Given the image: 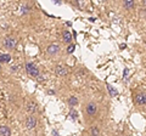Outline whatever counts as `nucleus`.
Masks as SVG:
<instances>
[{"label": "nucleus", "instance_id": "f257e3e1", "mask_svg": "<svg viewBox=\"0 0 146 136\" xmlns=\"http://www.w3.org/2000/svg\"><path fill=\"white\" fill-rule=\"evenodd\" d=\"M26 69H27V72H28V74L31 75V77H38L39 75V69L36 68V66L34 65V63H32V62H28L26 65Z\"/></svg>", "mask_w": 146, "mask_h": 136}, {"label": "nucleus", "instance_id": "f03ea898", "mask_svg": "<svg viewBox=\"0 0 146 136\" xmlns=\"http://www.w3.org/2000/svg\"><path fill=\"white\" fill-rule=\"evenodd\" d=\"M16 44H17V40L15 38H11V37L6 38L5 42H4V45H5L6 48H9V49H13L16 46Z\"/></svg>", "mask_w": 146, "mask_h": 136}, {"label": "nucleus", "instance_id": "7ed1b4c3", "mask_svg": "<svg viewBox=\"0 0 146 136\" xmlns=\"http://www.w3.org/2000/svg\"><path fill=\"white\" fill-rule=\"evenodd\" d=\"M135 101L138 105H146V92H141V94H138L135 96Z\"/></svg>", "mask_w": 146, "mask_h": 136}, {"label": "nucleus", "instance_id": "20e7f679", "mask_svg": "<svg viewBox=\"0 0 146 136\" xmlns=\"http://www.w3.org/2000/svg\"><path fill=\"white\" fill-rule=\"evenodd\" d=\"M58 50H60V46H58L57 44H50L46 49V51H48L49 55H56L58 52Z\"/></svg>", "mask_w": 146, "mask_h": 136}, {"label": "nucleus", "instance_id": "39448f33", "mask_svg": "<svg viewBox=\"0 0 146 136\" xmlns=\"http://www.w3.org/2000/svg\"><path fill=\"white\" fill-rule=\"evenodd\" d=\"M26 125H27V128H28V129H34L35 125H36V119L33 116L28 117V118H27V120H26Z\"/></svg>", "mask_w": 146, "mask_h": 136}, {"label": "nucleus", "instance_id": "423d86ee", "mask_svg": "<svg viewBox=\"0 0 146 136\" xmlns=\"http://www.w3.org/2000/svg\"><path fill=\"white\" fill-rule=\"evenodd\" d=\"M98 112V107L95 103H89L88 106H86V113H88L89 116H95Z\"/></svg>", "mask_w": 146, "mask_h": 136}, {"label": "nucleus", "instance_id": "0eeeda50", "mask_svg": "<svg viewBox=\"0 0 146 136\" xmlns=\"http://www.w3.org/2000/svg\"><path fill=\"white\" fill-rule=\"evenodd\" d=\"M0 135H1V136H10L11 135L10 128L6 126V125H1V126H0Z\"/></svg>", "mask_w": 146, "mask_h": 136}, {"label": "nucleus", "instance_id": "6e6552de", "mask_svg": "<svg viewBox=\"0 0 146 136\" xmlns=\"http://www.w3.org/2000/svg\"><path fill=\"white\" fill-rule=\"evenodd\" d=\"M55 72H56V74L61 75V77L67 74V69L63 66H56V68H55Z\"/></svg>", "mask_w": 146, "mask_h": 136}, {"label": "nucleus", "instance_id": "1a4fd4ad", "mask_svg": "<svg viewBox=\"0 0 146 136\" xmlns=\"http://www.w3.org/2000/svg\"><path fill=\"white\" fill-rule=\"evenodd\" d=\"M62 37H63V40H65L66 43H71V42H72V34H71L68 30H65V32H63Z\"/></svg>", "mask_w": 146, "mask_h": 136}, {"label": "nucleus", "instance_id": "9d476101", "mask_svg": "<svg viewBox=\"0 0 146 136\" xmlns=\"http://www.w3.org/2000/svg\"><path fill=\"white\" fill-rule=\"evenodd\" d=\"M11 56L9 53H0V62H10Z\"/></svg>", "mask_w": 146, "mask_h": 136}, {"label": "nucleus", "instance_id": "9b49d317", "mask_svg": "<svg viewBox=\"0 0 146 136\" xmlns=\"http://www.w3.org/2000/svg\"><path fill=\"white\" fill-rule=\"evenodd\" d=\"M124 7L129 9V10H130V9H133L134 7V1H133V0H125V1H124Z\"/></svg>", "mask_w": 146, "mask_h": 136}, {"label": "nucleus", "instance_id": "f8f14e48", "mask_svg": "<svg viewBox=\"0 0 146 136\" xmlns=\"http://www.w3.org/2000/svg\"><path fill=\"white\" fill-rule=\"evenodd\" d=\"M68 103H70L71 106H76L77 103H78V100H77V97H74V96H71L70 100H68Z\"/></svg>", "mask_w": 146, "mask_h": 136}, {"label": "nucleus", "instance_id": "ddd939ff", "mask_svg": "<svg viewBox=\"0 0 146 136\" xmlns=\"http://www.w3.org/2000/svg\"><path fill=\"white\" fill-rule=\"evenodd\" d=\"M99 134H100L99 128H96V126L91 128V136H99Z\"/></svg>", "mask_w": 146, "mask_h": 136}, {"label": "nucleus", "instance_id": "4468645a", "mask_svg": "<svg viewBox=\"0 0 146 136\" xmlns=\"http://www.w3.org/2000/svg\"><path fill=\"white\" fill-rule=\"evenodd\" d=\"M35 110H36V108H35V105H34L33 102H31L29 105H28V112H29V113H34Z\"/></svg>", "mask_w": 146, "mask_h": 136}, {"label": "nucleus", "instance_id": "2eb2a0df", "mask_svg": "<svg viewBox=\"0 0 146 136\" xmlns=\"http://www.w3.org/2000/svg\"><path fill=\"white\" fill-rule=\"evenodd\" d=\"M107 88H108V91H110V94H111L112 96H117V95H118V92L111 86V85H107Z\"/></svg>", "mask_w": 146, "mask_h": 136}, {"label": "nucleus", "instance_id": "dca6fc26", "mask_svg": "<svg viewBox=\"0 0 146 136\" xmlns=\"http://www.w3.org/2000/svg\"><path fill=\"white\" fill-rule=\"evenodd\" d=\"M73 51H74V45H70V46H68V49H67V52H68V53H72Z\"/></svg>", "mask_w": 146, "mask_h": 136}, {"label": "nucleus", "instance_id": "f3484780", "mask_svg": "<svg viewBox=\"0 0 146 136\" xmlns=\"http://www.w3.org/2000/svg\"><path fill=\"white\" fill-rule=\"evenodd\" d=\"M71 116L72 117H77V113L76 112H71Z\"/></svg>", "mask_w": 146, "mask_h": 136}, {"label": "nucleus", "instance_id": "a211bd4d", "mask_svg": "<svg viewBox=\"0 0 146 136\" xmlns=\"http://www.w3.org/2000/svg\"><path fill=\"white\" fill-rule=\"evenodd\" d=\"M144 4H145V5H146V0H144Z\"/></svg>", "mask_w": 146, "mask_h": 136}]
</instances>
